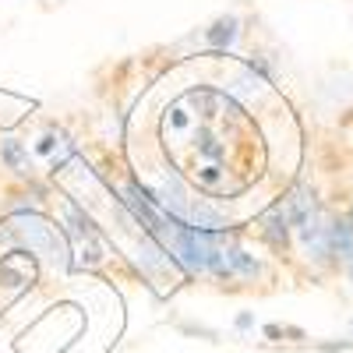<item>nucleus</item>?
<instances>
[{
  "mask_svg": "<svg viewBox=\"0 0 353 353\" xmlns=\"http://www.w3.org/2000/svg\"><path fill=\"white\" fill-rule=\"evenodd\" d=\"M25 226H18L21 233H25V241H28V248L32 251H39V254H50L53 261H61L64 265V244H61V237H57V230L50 226V223H43V219H21Z\"/></svg>",
  "mask_w": 353,
  "mask_h": 353,
  "instance_id": "obj_1",
  "label": "nucleus"
},
{
  "mask_svg": "<svg viewBox=\"0 0 353 353\" xmlns=\"http://www.w3.org/2000/svg\"><path fill=\"white\" fill-rule=\"evenodd\" d=\"M261 233H265V241H269L276 251H286V244H290V219H286V212H283V205H276V209L265 212Z\"/></svg>",
  "mask_w": 353,
  "mask_h": 353,
  "instance_id": "obj_2",
  "label": "nucleus"
},
{
  "mask_svg": "<svg viewBox=\"0 0 353 353\" xmlns=\"http://www.w3.org/2000/svg\"><path fill=\"white\" fill-rule=\"evenodd\" d=\"M325 237H329V251H332L336 258H343V261L353 258V226H350L346 219L325 223Z\"/></svg>",
  "mask_w": 353,
  "mask_h": 353,
  "instance_id": "obj_3",
  "label": "nucleus"
},
{
  "mask_svg": "<svg viewBox=\"0 0 353 353\" xmlns=\"http://www.w3.org/2000/svg\"><path fill=\"white\" fill-rule=\"evenodd\" d=\"M223 258H226V269H230V276L254 279V276L261 272V265H258L248 251H241V248H230V251H223Z\"/></svg>",
  "mask_w": 353,
  "mask_h": 353,
  "instance_id": "obj_4",
  "label": "nucleus"
},
{
  "mask_svg": "<svg viewBox=\"0 0 353 353\" xmlns=\"http://www.w3.org/2000/svg\"><path fill=\"white\" fill-rule=\"evenodd\" d=\"M205 39H209V46L212 50H226L233 39H237V18H219L212 28H209V32H205Z\"/></svg>",
  "mask_w": 353,
  "mask_h": 353,
  "instance_id": "obj_5",
  "label": "nucleus"
},
{
  "mask_svg": "<svg viewBox=\"0 0 353 353\" xmlns=\"http://www.w3.org/2000/svg\"><path fill=\"white\" fill-rule=\"evenodd\" d=\"M0 156H4V163H8L11 170H18V166L25 163V152H21V145H18L14 138H8L4 145H0Z\"/></svg>",
  "mask_w": 353,
  "mask_h": 353,
  "instance_id": "obj_6",
  "label": "nucleus"
},
{
  "mask_svg": "<svg viewBox=\"0 0 353 353\" xmlns=\"http://www.w3.org/2000/svg\"><path fill=\"white\" fill-rule=\"evenodd\" d=\"M248 325H251V314H248V311H244V314H241V318H237V329H248Z\"/></svg>",
  "mask_w": 353,
  "mask_h": 353,
  "instance_id": "obj_7",
  "label": "nucleus"
},
{
  "mask_svg": "<svg viewBox=\"0 0 353 353\" xmlns=\"http://www.w3.org/2000/svg\"><path fill=\"white\" fill-rule=\"evenodd\" d=\"M346 272H350V279H353V258L346 261Z\"/></svg>",
  "mask_w": 353,
  "mask_h": 353,
  "instance_id": "obj_8",
  "label": "nucleus"
},
{
  "mask_svg": "<svg viewBox=\"0 0 353 353\" xmlns=\"http://www.w3.org/2000/svg\"><path fill=\"white\" fill-rule=\"evenodd\" d=\"M346 223H350V226H353V209H350V216H346Z\"/></svg>",
  "mask_w": 353,
  "mask_h": 353,
  "instance_id": "obj_9",
  "label": "nucleus"
}]
</instances>
